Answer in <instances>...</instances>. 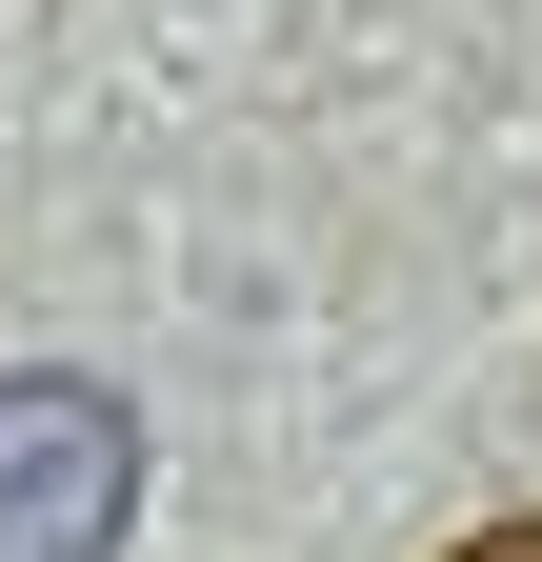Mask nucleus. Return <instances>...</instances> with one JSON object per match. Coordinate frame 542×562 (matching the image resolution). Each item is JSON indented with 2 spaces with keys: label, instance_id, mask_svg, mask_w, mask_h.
Wrapping results in <instances>:
<instances>
[{
  "label": "nucleus",
  "instance_id": "obj_1",
  "mask_svg": "<svg viewBox=\"0 0 542 562\" xmlns=\"http://www.w3.org/2000/svg\"><path fill=\"white\" fill-rule=\"evenodd\" d=\"M142 522V422L81 362H21L0 382V562H121Z\"/></svg>",
  "mask_w": 542,
  "mask_h": 562
},
{
  "label": "nucleus",
  "instance_id": "obj_2",
  "mask_svg": "<svg viewBox=\"0 0 542 562\" xmlns=\"http://www.w3.org/2000/svg\"><path fill=\"white\" fill-rule=\"evenodd\" d=\"M462 562H542V522H483V542H462Z\"/></svg>",
  "mask_w": 542,
  "mask_h": 562
}]
</instances>
